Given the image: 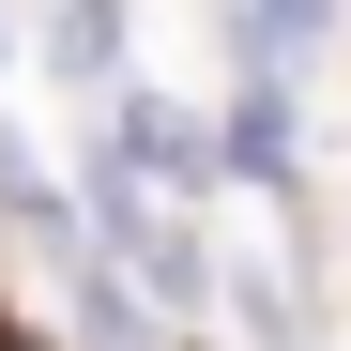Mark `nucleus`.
<instances>
[{"label": "nucleus", "mask_w": 351, "mask_h": 351, "mask_svg": "<svg viewBox=\"0 0 351 351\" xmlns=\"http://www.w3.org/2000/svg\"><path fill=\"white\" fill-rule=\"evenodd\" d=\"M245 16H260V31H245V46H260V77L290 62V46H321V0H245Z\"/></svg>", "instance_id": "obj_1"}]
</instances>
